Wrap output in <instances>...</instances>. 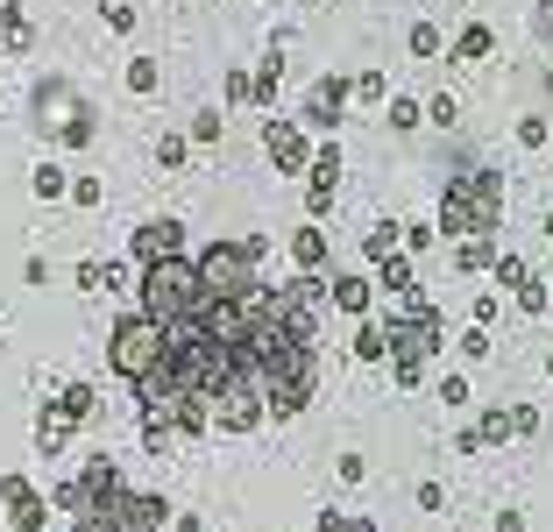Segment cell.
<instances>
[{
    "label": "cell",
    "instance_id": "5bb4252c",
    "mask_svg": "<svg viewBox=\"0 0 553 532\" xmlns=\"http://www.w3.org/2000/svg\"><path fill=\"white\" fill-rule=\"evenodd\" d=\"M383 284L405 298V291H412V256H383Z\"/></svg>",
    "mask_w": 553,
    "mask_h": 532
},
{
    "label": "cell",
    "instance_id": "8992f818",
    "mask_svg": "<svg viewBox=\"0 0 553 532\" xmlns=\"http://www.w3.org/2000/svg\"><path fill=\"white\" fill-rule=\"evenodd\" d=\"M263 142H270L277 171H305V164H312V149H305V135H298L291 121H263Z\"/></svg>",
    "mask_w": 553,
    "mask_h": 532
},
{
    "label": "cell",
    "instance_id": "ac0fdd59",
    "mask_svg": "<svg viewBox=\"0 0 553 532\" xmlns=\"http://www.w3.org/2000/svg\"><path fill=\"white\" fill-rule=\"evenodd\" d=\"M483 355H490V327H468L461 334V362H483Z\"/></svg>",
    "mask_w": 553,
    "mask_h": 532
},
{
    "label": "cell",
    "instance_id": "3957f363",
    "mask_svg": "<svg viewBox=\"0 0 553 532\" xmlns=\"http://www.w3.org/2000/svg\"><path fill=\"white\" fill-rule=\"evenodd\" d=\"M128 256L135 263H156V256H185V227L178 220H142L128 235Z\"/></svg>",
    "mask_w": 553,
    "mask_h": 532
},
{
    "label": "cell",
    "instance_id": "484cf974",
    "mask_svg": "<svg viewBox=\"0 0 553 532\" xmlns=\"http://www.w3.org/2000/svg\"><path fill=\"white\" fill-rule=\"evenodd\" d=\"M192 142H220V114H213V107L192 121Z\"/></svg>",
    "mask_w": 553,
    "mask_h": 532
},
{
    "label": "cell",
    "instance_id": "4316f807",
    "mask_svg": "<svg viewBox=\"0 0 553 532\" xmlns=\"http://www.w3.org/2000/svg\"><path fill=\"white\" fill-rule=\"evenodd\" d=\"M107 29H135V8H128V0H107Z\"/></svg>",
    "mask_w": 553,
    "mask_h": 532
},
{
    "label": "cell",
    "instance_id": "7c38bea8",
    "mask_svg": "<svg viewBox=\"0 0 553 532\" xmlns=\"http://www.w3.org/2000/svg\"><path fill=\"white\" fill-rule=\"evenodd\" d=\"M454 263H461V270H490V263H497V242H490V235H468V242L454 249Z\"/></svg>",
    "mask_w": 553,
    "mask_h": 532
},
{
    "label": "cell",
    "instance_id": "5b68a950",
    "mask_svg": "<svg viewBox=\"0 0 553 532\" xmlns=\"http://www.w3.org/2000/svg\"><path fill=\"white\" fill-rule=\"evenodd\" d=\"M348 93H355V86L341 79V71H334V79H320V86H312V100H305V128H334Z\"/></svg>",
    "mask_w": 553,
    "mask_h": 532
},
{
    "label": "cell",
    "instance_id": "83f0119b",
    "mask_svg": "<svg viewBox=\"0 0 553 532\" xmlns=\"http://www.w3.org/2000/svg\"><path fill=\"white\" fill-rule=\"evenodd\" d=\"M497 532H525V511H504V518H497Z\"/></svg>",
    "mask_w": 553,
    "mask_h": 532
},
{
    "label": "cell",
    "instance_id": "cb8c5ba5",
    "mask_svg": "<svg viewBox=\"0 0 553 532\" xmlns=\"http://www.w3.org/2000/svg\"><path fill=\"white\" fill-rule=\"evenodd\" d=\"M440 405H468V376H440Z\"/></svg>",
    "mask_w": 553,
    "mask_h": 532
},
{
    "label": "cell",
    "instance_id": "9a60e30c",
    "mask_svg": "<svg viewBox=\"0 0 553 532\" xmlns=\"http://www.w3.org/2000/svg\"><path fill=\"white\" fill-rule=\"evenodd\" d=\"M71 185H64V171L57 164H36V199H64Z\"/></svg>",
    "mask_w": 553,
    "mask_h": 532
},
{
    "label": "cell",
    "instance_id": "44dd1931",
    "mask_svg": "<svg viewBox=\"0 0 553 532\" xmlns=\"http://www.w3.org/2000/svg\"><path fill=\"white\" fill-rule=\"evenodd\" d=\"M390 128L412 135V128H419V107H412V100H390Z\"/></svg>",
    "mask_w": 553,
    "mask_h": 532
},
{
    "label": "cell",
    "instance_id": "603a6c76",
    "mask_svg": "<svg viewBox=\"0 0 553 532\" xmlns=\"http://www.w3.org/2000/svg\"><path fill=\"white\" fill-rule=\"evenodd\" d=\"M433 50H440V29L419 22V29H412V57H433Z\"/></svg>",
    "mask_w": 553,
    "mask_h": 532
},
{
    "label": "cell",
    "instance_id": "f1b7e54d",
    "mask_svg": "<svg viewBox=\"0 0 553 532\" xmlns=\"http://www.w3.org/2000/svg\"><path fill=\"white\" fill-rule=\"evenodd\" d=\"M546 376H553V355H546Z\"/></svg>",
    "mask_w": 553,
    "mask_h": 532
},
{
    "label": "cell",
    "instance_id": "2e32d148",
    "mask_svg": "<svg viewBox=\"0 0 553 532\" xmlns=\"http://www.w3.org/2000/svg\"><path fill=\"white\" fill-rule=\"evenodd\" d=\"M128 93H156V57H135L128 64Z\"/></svg>",
    "mask_w": 553,
    "mask_h": 532
},
{
    "label": "cell",
    "instance_id": "277c9868",
    "mask_svg": "<svg viewBox=\"0 0 553 532\" xmlns=\"http://www.w3.org/2000/svg\"><path fill=\"white\" fill-rule=\"evenodd\" d=\"M305 178H312V185H305V213H312V220H320V213L334 206V178H341V149L327 142V149H320V157H312V164H305Z\"/></svg>",
    "mask_w": 553,
    "mask_h": 532
},
{
    "label": "cell",
    "instance_id": "52a82bcc",
    "mask_svg": "<svg viewBox=\"0 0 553 532\" xmlns=\"http://www.w3.org/2000/svg\"><path fill=\"white\" fill-rule=\"evenodd\" d=\"M291 263H298L305 277H320V270H327V235H320V220H305L298 235H291Z\"/></svg>",
    "mask_w": 553,
    "mask_h": 532
},
{
    "label": "cell",
    "instance_id": "e0dca14e",
    "mask_svg": "<svg viewBox=\"0 0 553 532\" xmlns=\"http://www.w3.org/2000/svg\"><path fill=\"white\" fill-rule=\"evenodd\" d=\"M504 433H511V412H497V405H490V412H483V426H476V440L490 447V440H504Z\"/></svg>",
    "mask_w": 553,
    "mask_h": 532
},
{
    "label": "cell",
    "instance_id": "6da1fadb",
    "mask_svg": "<svg viewBox=\"0 0 553 532\" xmlns=\"http://www.w3.org/2000/svg\"><path fill=\"white\" fill-rule=\"evenodd\" d=\"M497 220H504L497 171H468L440 185V235H497Z\"/></svg>",
    "mask_w": 553,
    "mask_h": 532
},
{
    "label": "cell",
    "instance_id": "d6986e66",
    "mask_svg": "<svg viewBox=\"0 0 553 532\" xmlns=\"http://www.w3.org/2000/svg\"><path fill=\"white\" fill-rule=\"evenodd\" d=\"M525 277H532V270H525V256H497V284H511V291H518Z\"/></svg>",
    "mask_w": 553,
    "mask_h": 532
},
{
    "label": "cell",
    "instance_id": "d4e9b609",
    "mask_svg": "<svg viewBox=\"0 0 553 532\" xmlns=\"http://www.w3.org/2000/svg\"><path fill=\"white\" fill-rule=\"evenodd\" d=\"M156 164H185V135H164V142H156Z\"/></svg>",
    "mask_w": 553,
    "mask_h": 532
},
{
    "label": "cell",
    "instance_id": "8fae6325",
    "mask_svg": "<svg viewBox=\"0 0 553 532\" xmlns=\"http://www.w3.org/2000/svg\"><path fill=\"white\" fill-rule=\"evenodd\" d=\"M355 355H362V362H390V334H383L376 320H362V327H355Z\"/></svg>",
    "mask_w": 553,
    "mask_h": 532
},
{
    "label": "cell",
    "instance_id": "7a4b0ae2",
    "mask_svg": "<svg viewBox=\"0 0 553 532\" xmlns=\"http://www.w3.org/2000/svg\"><path fill=\"white\" fill-rule=\"evenodd\" d=\"M0 497H8V525H15V532H43L50 504H43V490H36L29 476H0Z\"/></svg>",
    "mask_w": 553,
    "mask_h": 532
},
{
    "label": "cell",
    "instance_id": "f546056e",
    "mask_svg": "<svg viewBox=\"0 0 553 532\" xmlns=\"http://www.w3.org/2000/svg\"><path fill=\"white\" fill-rule=\"evenodd\" d=\"M305 8H320V0H305Z\"/></svg>",
    "mask_w": 553,
    "mask_h": 532
},
{
    "label": "cell",
    "instance_id": "7402d4cb",
    "mask_svg": "<svg viewBox=\"0 0 553 532\" xmlns=\"http://www.w3.org/2000/svg\"><path fill=\"white\" fill-rule=\"evenodd\" d=\"M518 306H525V313H546V284H539V277L518 284Z\"/></svg>",
    "mask_w": 553,
    "mask_h": 532
},
{
    "label": "cell",
    "instance_id": "4fadbf2b",
    "mask_svg": "<svg viewBox=\"0 0 553 532\" xmlns=\"http://www.w3.org/2000/svg\"><path fill=\"white\" fill-rule=\"evenodd\" d=\"M490 50H497V36H490L483 22H468V29H461V43H454V57H490Z\"/></svg>",
    "mask_w": 553,
    "mask_h": 532
},
{
    "label": "cell",
    "instance_id": "ba28073f",
    "mask_svg": "<svg viewBox=\"0 0 553 532\" xmlns=\"http://www.w3.org/2000/svg\"><path fill=\"white\" fill-rule=\"evenodd\" d=\"M327 298H334V306H341V313H355V320H369V277H334V284H327Z\"/></svg>",
    "mask_w": 553,
    "mask_h": 532
},
{
    "label": "cell",
    "instance_id": "ffe728a7",
    "mask_svg": "<svg viewBox=\"0 0 553 532\" xmlns=\"http://www.w3.org/2000/svg\"><path fill=\"white\" fill-rule=\"evenodd\" d=\"M64 412L86 419V412H93V384H71V391H64Z\"/></svg>",
    "mask_w": 553,
    "mask_h": 532
},
{
    "label": "cell",
    "instance_id": "9c48e42d",
    "mask_svg": "<svg viewBox=\"0 0 553 532\" xmlns=\"http://www.w3.org/2000/svg\"><path fill=\"white\" fill-rule=\"evenodd\" d=\"M71 426H78V419H71L64 405H57V412H43V419H36V447H43V454H57V447L71 440Z\"/></svg>",
    "mask_w": 553,
    "mask_h": 532
},
{
    "label": "cell",
    "instance_id": "30bf717a",
    "mask_svg": "<svg viewBox=\"0 0 553 532\" xmlns=\"http://www.w3.org/2000/svg\"><path fill=\"white\" fill-rule=\"evenodd\" d=\"M398 242H405V227H398V220H376V227H369V242H362V256L383 263V256H398Z\"/></svg>",
    "mask_w": 553,
    "mask_h": 532
}]
</instances>
